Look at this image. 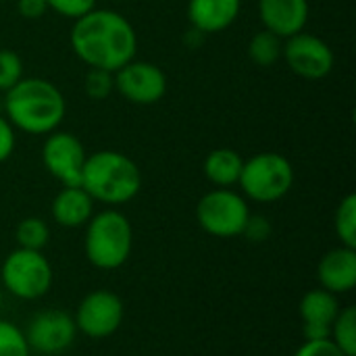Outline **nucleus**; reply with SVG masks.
<instances>
[{
	"label": "nucleus",
	"instance_id": "nucleus-1",
	"mask_svg": "<svg viewBox=\"0 0 356 356\" xmlns=\"http://www.w3.org/2000/svg\"><path fill=\"white\" fill-rule=\"evenodd\" d=\"M71 48L88 69L115 73L136 58L138 33L134 25L113 8H92L73 21Z\"/></svg>",
	"mask_w": 356,
	"mask_h": 356
},
{
	"label": "nucleus",
	"instance_id": "nucleus-2",
	"mask_svg": "<svg viewBox=\"0 0 356 356\" xmlns=\"http://www.w3.org/2000/svg\"><path fill=\"white\" fill-rule=\"evenodd\" d=\"M4 94V117L15 129L29 136L56 131L67 115L63 92L48 79L23 77Z\"/></svg>",
	"mask_w": 356,
	"mask_h": 356
},
{
	"label": "nucleus",
	"instance_id": "nucleus-3",
	"mask_svg": "<svg viewBox=\"0 0 356 356\" xmlns=\"http://www.w3.org/2000/svg\"><path fill=\"white\" fill-rule=\"evenodd\" d=\"M94 202L111 209L131 202L142 190V171L134 159L119 150H98L88 154L81 184Z\"/></svg>",
	"mask_w": 356,
	"mask_h": 356
},
{
	"label": "nucleus",
	"instance_id": "nucleus-4",
	"mask_svg": "<svg viewBox=\"0 0 356 356\" xmlns=\"http://www.w3.org/2000/svg\"><path fill=\"white\" fill-rule=\"evenodd\" d=\"M134 248V229L129 219L117 209L94 213L86 223L83 252L90 265L102 271L123 267Z\"/></svg>",
	"mask_w": 356,
	"mask_h": 356
},
{
	"label": "nucleus",
	"instance_id": "nucleus-5",
	"mask_svg": "<svg viewBox=\"0 0 356 356\" xmlns=\"http://www.w3.org/2000/svg\"><path fill=\"white\" fill-rule=\"evenodd\" d=\"M238 186L242 196L259 204L282 200L294 186V167L280 152H259L244 161Z\"/></svg>",
	"mask_w": 356,
	"mask_h": 356
},
{
	"label": "nucleus",
	"instance_id": "nucleus-6",
	"mask_svg": "<svg viewBox=\"0 0 356 356\" xmlns=\"http://www.w3.org/2000/svg\"><path fill=\"white\" fill-rule=\"evenodd\" d=\"M54 273L42 250L17 248L0 267V284L4 292L19 300H38L52 288Z\"/></svg>",
	"mask_w": 356,
	"mask_h": 356
},
{
	"label": "nucleus",
	"instance_id": "nucleus-7",
	"mask_svg": "<svg viewBox=\"0 0 356 356\" xmlns=\"http://www.w3.org/2000/svg\"><path fill=\"white\" fill-rule=\"evenodd\" d=\"M250 217V207L242 194L232 188H215L196 204V219L202 232L213 238H238Z\"/></svg>",
	"mask_w": 356,
	"mask_h": 356
},
{
	"label": "nucleus",
	"instance_id": "nucleus-8",
	"mask_svg": "<svg viewBox=\"0 0 356 356\" xmlns=\"http://www.w3.org/2000/svg\"><path fill=\"white\" fill-rule=\"evenodd\" d=\"M125 307L123 300L111 290H94L86 294L75 311L77 334H83L92 340L111 338L123 323Z\"/></svg>",
	"mask_w": 356,
	"mask_h": 356
},
{
	"label": "nucleus",
	"instance_id": "nucleus-9",
	"mask_svg": "<svg viewBox=\"0 0 356 356\" xmlns=\"http://www.w3.org/2000/svg\"><path fill=\"white\" fill-rule=\"evenodd\" d=\"M25 340L31 353L42 356H56L69 350L77 338L73 315L60 309L35 313L25 327Z\"/></svg>",
	"mask_w": 356,
	"mask_h": 356
},
{
	"label": "nucleus",
	"instance_id": "nucleus-10",
	"mask_svg": "<svg viewBox=\"0 0 356 356\" xmlns=\"http://www.w3.org/2000/svg\"><path fill=\"white\" fill-rule=\"evenodd\" d=\"M282 58L286 60L292 73L309 81H319L327 77L336 63L332 46L309 31H300L284 40Z\"/></svg>",
	"mask_w": 356,
	"mask_h": 356
},
{
	"label": "nucleus",
	"instance_id": "nucleus-11",
	"mask_svg": "<svg viewBox=\"0 0 356 356\" xmlns=\"http://www.w3.org/2000/svg\"><path fill=\"white\" fill-rule=\"evenodd\" d=\"M113 75L115 90L131 104L150 106L161 102L167 94V75L159 65L150 60L131 58Z\"/></svg>",
	"mask_w": 356,
	"mask_h": 356
},
{
	"label": "nucleus",
	"instance_id": "nucleus-12",
	"mask_svg": "<svg viewBox=\"0 0 356 356\" xmlns=\"http://www.w3.org/2000/svg\"><path fill=\"white\" fill-rule=\"evenodd\" d=\"M88 152L79 138L69 131H52L42 146V163L46 171L63 186H79Z\"/></svg>",
	"mask_w": 356,
	"mask_h": 356
},
{
	"label": "nucleus",
	"instance_id": "nucleus-13",
	"mask_svg": "<svg viewBox=\"0 0 356 356\" xmlns=\"http://www.w3.org/2000/svg\"><path fill=\"white\" fill-rule=\"evenodd\" d=\"M340 309L342 307L336 294L323 288H315L307 292L298 305L305 340H327L332 332V323L336 321Z\"/></svg>",
	"mask_w": 356,
	"mask_h": 356
},
{
	"label": "nucleus",
	"instance_id": "nucleus-14",
	"mask_svg": "<svg viewBox=\"0 0 356 356\" xmlns=\"http://www.w3.org/2000/svg\"><path fill=\"white\" fill-rule=\"evenodd\" d=\"M309 10V0H259V17L263 27L282 40L305 31Z\"/></svg>",
	"mask_w": 356,
	"mask_h": 356
},
{
	"label": "nucleus",
	"instance_id": "nucleus-15",
	"mask_svg": "<svg viewBox=\"0 0 356 356\" xmlns=\"http://www.w3.org/2000/svg\"><path fill=\"white\" fill-rule=\"evenodd\" d=\"M319 288L340 296L353 292L356 286V248L338 246L323 254L317 265Z\"/></svg>",
	"mask_w": 356,
	"mask_h": 356
},
{
	"label": "nucleus",
	"instance_id": "nucleus-16",
	"mask_svg": "<svg viewBox=\"0 0 356 356\" xmlns=\"http://www.w3.org/2000/svg\"><path fill=\"white\" fill-rule=\"evenodd\" d=\"M242 0H188V21L198 33H221L236 23Z\"/></svg>",
	"mask_w": 356,
	"mask_h": 356
},
{
	"label": "nucleus",
	"instance_id": "nucleus-17",
	"mask_svg": "<svg viewBox=\"0 0 356 356\" xmlns=\"http://www.w3.org/2000/svg\"><path fill=\"white\" fill-rule=\"evenodd\" d=\"M50 213L60 227H83L94 215V200L81 186H63L52 200Z\"/></svg>",
	"mask_w": 356,
	"mask_h": 356
},
{
	"label": "nucleus",
	"instance_id": "nucleus-18",
	"mask_svg": "<svg viewBox=\"0 0 356 356\" xmlns=\"http://www.w3.org/2000/svg\"><path fill=\"white\" fill-rule=\"evenodd\" d=\"M242 167L244 159L240 156V152L232 148H217L207 154L202 171L215 188H234L238 186Z\"/></svg>",
	"mask_w": 356,
	"mask_h": 356
},
{
	"label": "nucleus",
	"instance_id": "nucleus-19",
	"mask_svg": "<svg viewBox=\"0 0 356 356\" xmlns=\"http://www.w3.org/2000/svg\"><path fill=\"white\" fill-rule=\"evenodd\" d=\"M284 40L267 29L257 31L248 42V58L257 67H273L282 58Z\"/></svg>",
	"mask_w": 356,
	"mask_h": 356
},
{
	"label": "nucleus",
	"instance_id": "nucleus-20",
	"mask_svg": "<svg viewBox=\"0 0 356 356\" xmlns=\"http://www.w3.org/2000/svg\"><path fill=\"white\" fill-rule=\"evenodd\" d=\"M15 242L17 248L27 250H44L50 242V227L40 217H25L15 227Z\"/></svg>",
	"mask_w": 356,
	"mask_h": 356
},
{
	"label": "nucleus",
	"instance_id": "nucleus-21",
	"mask_svg": "<svg viewBox=\"0 0 356 356\" xmlns=\"http://www.w3.org/2000/svg\"><path fill=\"white\" fill-rule=\"evenodd\" d=\"M330 340L346 356H356V309H340L336 321L332 323Z\"/></svg>",
	"mask_w": 356,
	"mask_h": 356
},
{
	"label": "nucleus",
	"instance_id": "nucleus-22",
	"mask_svg": "<svg viewBox=\"0 0 356 356\" xmlns=\"http://www.w3.org/2000/svg\"><path fill=\"white\" fill-rule=\"evenodd\" d=\"M334 227H336V236L340 240L342 246L356 248V196L355 194H346L338 209H336V217H334Z\"/></svg>",
	"mask_w": 356,
	"mask_h": 356
},
{
	"label": "nucleus",
	"instance_id": "nucleus-23",
	"mask_svg": "<svg viewBox=\"0 0 356 356\" xmlns=\"http://www.w3.org/2000/svg\"><path fill=\"white\" fill-rule=\"evenodd\" d=\"M0 356H31L23 330L4 319H0Z\"/></svg>",
	"mask_w": 356,
	"mask_h": 356
},
{
	"label": "nucleus",
	"instance_id": "nucleus-24",
	"mask_svg": "<svg viewBox=\"0 0 356 356\" xmlns=\"http://www.w3.org/2000/svg\"><path fill=\"white\" fill-rule=\"evenodd\" d=\"M83 92L92 100H106L115 92V75L104 69H88L83 77Z\"/></svg>",
	"mask_w": 356,
	"mask_h": 356
},
{
	"label": "nucleus",
	"instance_id": "nucleus-25",
	"mask_svg": "<svg viewBox=\"0 0 356 356\" xmlns=\"http://www.w3.org/2000/svg\"><path fill=\"white\" fill-rule=\"evenodd\" d=\"M23 79V58L8 48H0V92H8Z\"/></svg>",
	"mask_w": 356,
	"mask_h": 356
},
{
	"label": "nucleus",
	"instance_id": "nucleus-26",
	"mask_svg": "<svg viewBox=\"0 0 356 356\" xmlns=\"http://www.w3.org/2000/svg\"><path fill=\"white\" fill-rule=\"evenodd\" d=\"M48 10H54L56 15L65 19H79L92 8H96V0H46Z\"/></svg>",
	"mask_w": 356,
	"mask_h": 356
},
{
	"label": "nucleus",
	"instance_id": "nucleus-27",
	"mask_svg": "<svg viewBox=\"0 0 356 356\" xmlns=\"http://www.w3.org/2000/svg\"><path fill=\"white\" fill-rule=\"evenodd\" d=\"M271 232H273V227H271V221H269L267 217H263V215H252V213H250V217H248V221H246V225H244L242 236H244L246 240L254 242V244H263V242L269 240Z\"/></svg>",
	"mask_w": 356,
	"mask_h": 356
},
{
	"label": "nucleus",
	"instance_id": "nucleus-28",
	"mask_svg": "<svg viewBox=\"0 0 356 356\" xmlns=\"http://www.w3.org/2000/svg\"><path fill=\"white\" fill-rule=\"evenodd\" d=\"M294 356H346L330 338L327 340H305Z\"/></svg>",
	"mask_w": 356,
	"mask_h": 356
},
{
	"label": "nucleus",
	"instance_id": "nucleus-29",
	"mask_svg": "<svg viewBox=\"0 0 356 356\" xmlns=\"http://www.w3.org/2000/svg\"><path fill=\"white\" fill-rule=\"evenodd\" d=\"M15 144H17L15 127L8 123L4 115H0V165L10 159V154L15 152Z\"/></svg>",
	"mask_w": 356,
	"mask_h": 356
},
{
	"label": "nucleus",
	"instance_id": "nucleus-30",
	"mask_svg": "<svg viewBox=\"0 0 356 356\" xmlns=\"http://www.w3.org/2000/svg\"><path fill=\"white\" fill-rule=\"evenodd\" d=\"M15 8L19 13V17L27 19V21H35L42 19L48 13V4L46 0H17Z\"/></svg>",
	"mask_w": 356,
	"mask_h": 356
},
{
	"label": "nucleus",
	"instance_id": "nucleus-31",
	"mask_svg": "<svg viewBox=\"0 0 356 356\" xmlns=\"http://www.w3.org/2000/svg\"><path fill=\"white\" fill-rule=\"evenodd\" d=\"M2 305H4V288L0 284V311H2Z\"/></svg>",
	"mask_w": 356,
	"mask_h": 356
}]
</instances>
